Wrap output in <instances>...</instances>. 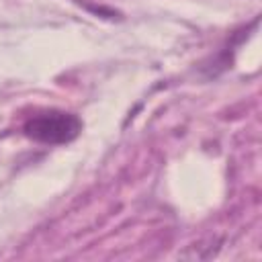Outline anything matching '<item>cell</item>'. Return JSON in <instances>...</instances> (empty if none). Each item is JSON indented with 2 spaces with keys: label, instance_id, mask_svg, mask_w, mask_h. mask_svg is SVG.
I'll list each match as a JSON object with an SVG mask.
<instances>
[{
  "label": "cell",
  "instance_id": "1",
  "mask_svg": "<svg viewBox=\"0 0 262 262\" xmlns=\"http://www.w3.org/2000/svg\"><path fill=\"white\" fill-rule=\"evenodd\" d=\"M82 131V121L74 113L57 111V108H41L33 111L25 123L23 133L45 145H63L74 141Z\"/></svg>",
  "mask_w": 262,
  "mask_h": 262
}]
</instances>
